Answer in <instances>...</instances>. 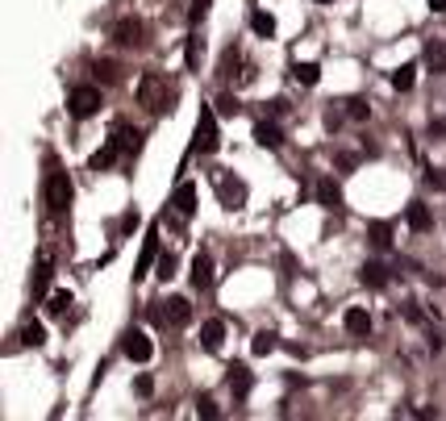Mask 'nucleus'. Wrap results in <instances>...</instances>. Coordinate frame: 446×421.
<instances>
[{
    "instance_id": "obj_14",
    "label": "nucleus",
    "mask_w": 446,
    "mask_h": 421,
    "mask_svg": "<svg viewBox=\"0 0 446 421\" xmlns=\"http://www.w3.org/2000/svg\"><path fill=\"white\" fill-rule=\"evenodd\" d=\"M359 284L380 292V288H388V284H392V276H388V267H384V263H363V267H359Z\"/></svg>"
},
{
    "instance_id": "obj_16",
    "label": "nucleus",
    "mask_w": 446,
    "mask_h": 421,
    "mask_svg": "<svg viewBox=\"0 0 446 421\" xmlns=\"http://www.w3.org/2000/svg\"><path fill=\"white\" fill-rule=\"evenodd\" d=\"M192 288H200V292H209V288H213V259H209L205 251L192 259Z\"/></svg>"
},
{
    "instance_id": "obj_28",
    "label": "nucleus",
    "mask_w": 446,
    "mask_h": 421,
    "mask_svg": "<svg viewBox=\"0 0 446 421\" xmlns=\"http://www.w3.org/2000/svg\"><path fill=\"white\" fill-rule=\"evenodd\" d=\"M238 63H242V50H238V46H225V54H221V71H217V75H221V79L230 84V79H234V67H238Z\"/></svg>"
},
{
    "instance_id": "obj_20",
    "label": "nucleus",
    "mask_w": 446,
    "mask_h": 421,
    "mask_svg": "<svg viewBox=\"0 0 446 421\" xmlns=\"http://www.w3.org/2000/svg\"><path fill=\"white\" fill-rule=\"evenodd\" d=\"M342 326H347V334H355V338H367V334H372V317H367V309H347Z\"/></svg>"
},
{
    "instance_id": "obj_37",
    "label": "nucleus",
    "mask_w": 446,
    "mask_h": 421,
    "mask_svg": "<svg viewBox=\"0 0 446 421\" xmlns=\"http://www.w3.org/2000/svg\"><path fill=\"white\" fill-rule=\"evenodd\" d=\"M196 413H200V418H217V401H213V397H200V401H196Z\"/></svg>"
},
{
    "instance_id": "obj_36",
    "label": "nucleus",
    "mask_w": 446,
    "mask_h": 421,
    "mask_svg": "<svg viewBox=\"0 0 446 421\" xmlns=\"http://www.w3.org/2000/svg\"><path fill=\"white\" fill-rule=\"evenodd\" d=\"M426 184H430L434 192H446V171L443 167H430V171H426Z\"/></svg>"
},
{
    "instance_id": "obj_12",
    "label": "nucleus",
    "mask_w": 446,
    "mask_h": 421,
    "mask_svg": "<svg viewBox=\"0 0 446 421\" xmlns=\"http://www.w3.org/2000/svg\"><path fill=\"white\" fill-rule=\"evenodd\" d=\"M225 384H230L234 401H246V397H250V388H255V376H250V367H246V363H234V367H230V376H225Z\"/></svg>"
},
{
    "instance_id": "obj_26",
    "label": "nucleus",
    "mask_w": 446,
    "mask_h": 421,
    "mask_svg": "<svg viewBox=\"0 0 446 421\" xmlns=\"http://www.w3.org/2000/svg\"><path fill=\"white\" fill-rule=\"evenodd\" d=\"M92 75H96L100 84H117V79H121V67L109 63V58H96V63H92Z\"/></svg>"
},
{
    "instance_id": "obj_3",
    "label": "nucleus",
    "mask_w": 446,
    "mask_h": 421,
    "mask_svg": "<svg viewBox=\"0 0 446 421\" xmlns=\"http://www.w3.org/2000/svg\"><path fill=\"white\" fill-rule=\"evenodd\" d=\"M71 200H75L71 175H67L63 167H50V171H46V209H50V217H63V213L71 209Z\"/></svg>"
},
{
    "instance_id": "obj_34",
    "label": "nucleus",
    "mask_w": 446,
    "mask_h": 421,
    "mask_svg": "<svg viewBox=\"0 0 446 421\" xmlns=\"http://www.w3.org/2000/svg\"><path fill=\"white\" fill-rule=\"evenodd\" d=\"M217 113H221V117H238V113H242L238 96H221V100H217Z\"/></svg>"
},
{
    "instance_id": "obj_6",
    "label": "nucleus",
    "mask_w": 446,
    "mask_h": 421,
    "mask_svg": "<svg viewBox=\"0 0 446 421\" xmlns=\"http://www.w3.org/2000/svg\"><path fill=\"white\" fill-rule=\"evenodd\" d=\"M67 109H71V117H75V121H88V117H96V113H100V88H92V84H79V88H71V96H67Z\"/></svg>"
},
{
    "instance_id": "obj_33",
    "label": "nucleus",
    "mask_w": 446,
    "mask_h": 421,
    "mask_svg": "<svg viewBox=\"0 0 446 421\" xmlns=\"http://www.w3.org/2000/svg\"><path fill=\"white\" fill-rule=\"evenodd\" d=\"M175 267H180V259L167 251V255H159V280H171L175 276Z\"/></svg>"
},
{
    "instance_id": "obj_17",
    "label": "nucleus",
    "mask_w": 446,
    "mask_h": 421,
    "mask_svg": "<svg viewBox=\"0 0 446 421\" xmlns=\"http://www.w3.org/2000/svg\"><path fill=\"white\" fill-rule=\"evenodd\" d=\"M221 342H225V321H217V317H213V321H205V326H200V347H205L209 355H217V351H221Z\"/></svg>"
},
{
    "instance_id": "obj_27",
    "label": "nucleus",
    "mask_w": 446,
    "mask_h": 421,
    "mask_svg": "<svg viewBox=\"0 0 446 421\" xmlns=\"http://www.w3.org/2000/svg\"><path fill=\"white\" fill-rule=\"evenodd\" d=\"M21 347H33V351L46 347V330H42L38 321H25V326H21Z\"/></svg>"
},
{
    "instance_id": "obj_7",
    "label": "nucleus",
    "mask_w": 446,
    "mask_h": 421,
    "mask_svg": "<svg viewBox=\"0 0 446 421\" xmlns=\"http://www.w3.org/2000/svg\"><path fill=\"white\" fill-rule=\"evenodd\" d=\"M217 196H221V205L234 213V209H242V205H246V184H242L238 175L221 171V175H217Z\"/></svg>"
},
{
    "instance_id": "obj_31",
    "label": "nucleus",
    "mask_w": 446,
    "mask_h": 421,
    "mask_svg": "<svg viewBox=\"0 0 446 421\" xmlns=\"http://www.w3.org/2000/svg\"><path fill=\"white\" fill-rule=\"evenodd\" d=\"M276 347H280V334H271V330H259V334H255V342H250V351H255V355H271Z\"/></svg>"
},
{
    "instance_id": "obj_1",
    "label": "nucleus",
    "mask_w": 446,
    "mask_h": 421,
    "mask_svg": "<svg viewBox=\"0 0 446 421\" xmlns=\"http://www.w3.org/2000/svg\"><path fill=\"white\" fill-rule=\"evenodd\" d=\"M138 104L150 113V117H163V113H171L175 109V100H180V88L175 84H167V75H159V71H146L142 79H138Z\"/></svg>"
},
{
    "instance_id": "obj_19",
    "label": "nucleus",
    "mask_w": 446,
    "mask_h": 421,
    "mask_svg": "<svg viewBox=\"0 0 446 421\" xmlns=\"http://www.w3.org/2000/svg\"><path fill=\"white\" fill-rule=\"evenodd\" d=\"M405 225H409L413 234H426V230L434 225V217H430V209H426L422 200H413V205L405 209Z\"/></svg>"
},
{
    "instance_id": "obj_25",
    "label": "nucleus",
    "mask_w": 446,
    "mask_h": 421,
    "mask_svg": "<svg viewBox=\"0 0 446 421\" xmlns=\"http://www.w3.org/2000/svg\"><path fill=\"white\" fill-rule=\"evenodd\" d=\"M367 238H372V246L388 251V246H392V225H388V221H372V225H367Z\"/></svg>"
},
{
    "instance_id": "obj_41",
    "label": "nucleus",
    "mask_w": 446,
    "mask_h": 421,
    "mask_svg": "<svg viewBox=\"0 0 446 421\" xmlns=\"http://www.w3.org/2000/svg\"><path fill=\"white\" fill-rule=\"evenodd\" d=\"M284 109H288V100H271V104H267V113H271V117H280Z\"/></svg>"
},
{
    "instance_id": "obj_23",
    "label": "nucleus",
    "mask_w": 446,
    "mask_h": 421,
    "mask_svg": "<svg viewBox=\"0 0 446 421\" xmlns=\"http://www.w3.org/2000/svg\"><path fill=\"white\" fill-rule=\"evenodd\" d=\"M200 54H205L200 33H188V42H184V63H188V71H196V67H200Z\"/></svg>"
},
{
    "instance_id": "obj_15",
    "label": "nucleus",
    "mask_w": 446,
    "mask_h": 421,
    "mask_svg": "<svg viewBox=\"0 0 446 421\" xmlns=\"http://www.w3.org/2000/svg\"><path fill=\"white\" fill-rule=\"evenodd\" d=\"M317 200H321V209H330V213H342V188L326 175V180H317Z\"/></svg>"
},
{
    "instance_id": "obj_8",
    "label": "nucleus",
    "mask_w": 446,
    "mask_h": 421,
    "mask_svg": "<svg viewBox=\"0 0 446 421\" xmlns=\"http://www.w3.org/2000/svg\"><path fill=\"white\" fill-rule=\"evenodd\" d=\"M121 355H125L129 363H150L154 347H150V338H146L142 330H125V334H121Z\"/></svg>"
},
{
    "instance_id": "obj_43",
    "label": "nucleus",
    "mask_w": 446,
    "mask_h": 421,
    "mask_svg": "<svg viewBox=\"0 0 446 421\" xmlns=\"http://www.w3.org/2000/svg\"><path fill=\"white\" fill-rule=\"evenodd\" d=\"M317 4H330V0H317Z\"/></svg>"
},
{
    "instance_id": "obj_32",
    "label": "nucleus",
    "mask_w": 446,
    "mask_h": 421,
    "mask_svg": "<svg viewBox=\"0 0 446 421\" xmlns=\"http://www.w3.org/2000/svg\"><path fill=\"white\" fill-rule=\"evenodd\" d=\"M67 305H71V292H50L46 313H50V317H63V313H67Z\"/></svg>"
},
{
    "instance_id": "obj_4",
    "label": "nucleus",
    "mask_w": 446,
    "mask_h": 421,
    "mask_svg": "<svg viewBox=\"0 0 446 421\" xmlns=\"http://www.w3.org/2000/svg\"><path fill=\"white\" fill-rule=\"evenodd\" d=\"M217 109H209V104H200V117H196V138H192V150L196 154H217V146H221V134H217Z\"/></svg>"
},
{
    "instance_id": "obj_5",
    "label": "nucleus",
    "mask_w": 446,
    "mask_h": 421,
    "mask_svg": "<svg viewBox=\"0 0 446 421\" xmlns=\"http://www.w3.org/2000/svg\"><path fill=\"white\" fill-rule=\"evenodd\" d=\"M154 326H167V330H184L188 321H192V305H188V296H167L154 313Z\"/></svg>"
},
{
    "instance_id": "obj_10",
    "label": "nucleus",
    "mask_w": 446,
    "mask_h": 421,
    "mask_svg": "<svg viewBox=\"0 0 446 421\" xmlns=\"http://www.w3.org/2000/svg\"><path fill=\"white\" fill-rule=\"evenodd\" d=\"M196 200H200V196H196V184L184 180V184L171 192V213H175L180 221H192V217H196Z\"/></svg>"
},
{
    "instance_id": "obj_21",
    "label": "nucleus",
    "mask_w": 446,
    "mask_h": 421,
    "mask_svg": "<svg viewBox=\"0 0 446 421\" xmlns=\"http://www.w3.org/2000/svg\"><path fill=\"white\" fill-rule=\"evenodd\" d=\"M422 58H426V67H430L434 75H446V42H443V38H434V42L426 46V54H422Z\"/></svg>"
},
{
    "instance_id": "obj_29",
    "label": "nucleus",
    "mask_w": 446,
    "mask_h": 421,
    "mask_svg": "<svg viewBox=\"0 0 446 421\" xmlns=\"http://www.w3.org/2000/svg\"><path fill=\"white\" fill-rule=\"evenodd\" d=\"M292 75H296V84L313 88V84L321 79V67H317V63H296V67H292Z\"/></svg>"
},
{
    "instance_id": "obj_38",
    "label": "nucleus",
    "mask_w": 446,
    "mask_h": 421,
    "mask_svg": "<svg viewBox=\"0 0 446 421\" xmlns=\"http://www.w3.org/2000/svg\"><path fill=\"white\" fill-rule=\"evenodd\" d=\"M134 230H138V213H134V209H129V213H125V217H121V234H134Z\"/></svg>"
},
{
    "instance_id": "obj_30",
    "label": "nucleus",
    "mask_w": 446,
    "mask_h": 421,
    "mask_svg": "<svg viewBox=\"0 0 446 421\" xmlns=\"http://www.w3.org/2000/svg\"><path fill=\"white\" fill-rule=\"evenodd\" d=\"M413 71H417V63H405V67H397V71H392V88H397V92H409V88H413V79H417Z\"/></svg>"
},
{
    "instance_id": "obj_2",
    "label": "nucleus",
    "mask_w": 446,
    "mask_h": 421,
    "mask_svg": "<svg viewBox=\"0 0 446 421\" xmlns=\"http://www.w3.org/2000/svg\"><path fill=\"white\" fill-rule=\"evenodd\" d=\"M134 146H138V134H134L129 125H113V138L92 154V163H88V167H92V171H104V167H113L121 154H129Z\"/></svg>"
},
{
    "instance_id": "obj_42",
    "label": "nucleus",
    "mask_w": 446,
    "mask_h": 421,
    "mask_svg": "<svg viewBox=\"0 0 446 421\" xmlns=\"http://www.w3.org/2000/svg\"><path fill=\"white\" fill-rule=\"evenodd\" d=\"M430 13H446V0H430Z\"/></svg>"
},
{
    "instance_id": "obj_9",
    "label": "nucleus",
    "mask_w": 446,
    "mask_h": 421,
    "mask_svg": "<svg viewBox=\"0 0 446 421\" xmlns=\"http://www.w3.org/2000/svg\"><path fill=\"white\" fill-rule=\"evenodd\" d=\"M113 42H117V46H146V25H142L138 17H121V21L113 25Z\"/></svg>"
},
{
    "instance_id": "obj_18",
    "label": "nucleus",
    "mask_w": 446,
    "mask_h": 421,
    "mask_svg": "<svg viewBox=\"0 0 446 421\" xmlns=\"http://www.w3.org/2000/svg\"><path fill=\"white\" fill-rule=\"evenodd\" d=\"M255 142H259L263 150H280V146H284V134H280L276 121H259V125H255Z\"/></svg>"
},
{
    "instance_id": "obj_35",
    "label": "nucleus",
    "mask_w": 446,
    "mask_h": 421,
    "mask_svg": "<svg viewBox=\"0 0 446 421\" xmlns=\"http://www.w3.org/2000/svg\"><path fill=\"white\" fill-rule=\"evenodd\" d=\"M209 4H213V0H192V8H188V21H192V25H200V21L209 17Z\"/></svg>"
},
{
    "instance_id": "obj_22",
    "label": "nucleus",
    "mask_w": 446,
    "mask_h": 421,
    "mask_svg": "<svg viewBox=\"0 0 446 421\" xmlns=\"http://www.w3.org/2000/svg\"><path fill=\"white\" fill-rule=\"evenodd\" d=\"M250 29H255L259 38H276V17L263 13V8H255V13H250Z\"/></svg>"
},
{
    "instance_id": "obj_24",
    "label": "nucleus",
    "mask_w": 446,
    "mask_h": 421,
    "mask_svg": "<svg viewBox=\"0 0 446 421\" xmlns=\"http://www.w3.org/2000/svg\"><path fill=\"white\" fill-rule=\"evenodd\" d=\"M342 113H347L351 121H367V117H372V104H367L363 96H347V100H342Z\"/></svg>"
},
{
    "instance_id": "obj_11",
    "label": "nucleus",
    "mask_w": 446,
    "mask_h": 421,
    "mask_svg": "<svg viewBox=\"0 0 446 421\" xmlns=\"http://www.w3.org/2000/svg\"><path fill=\"white\" fill-rule=\"evenodd\" d=\"M154 255H159V225H150V230H146V238H142V255H138V263H134V284L150 271Z\"/></svg>"
},
{
    "instance_id": "obj_39",
    "label": "nucleus",
    "mask_w": 446,
    "mask_h": 421,
    "mask_svg": "<svg viewBox=\"0 0 446 421\" xmlns=\"http://www.w3.org/2000/svg\"><path fill=\"white\" fill-rule=\"evenodd\" d=\"M405 317H409V321H417V326H426V313H422L417 305H405Z\"/></svg>"
},
{
    "instance_id": "obj_40",
    "label": "nucleus",
    "mask_w": 446,
    "mask_h": 421,
    "mask_svg": "<svg viewBox=\"0 0 446 421\" xmlns=\"http://www.w3.org/2000/svg\"><path fill=\"white\" fill-rule=\"evenodd\" d=\"M134 388H138V397H150V392H154V384H150V376H142V380H138Z\"/></svg>"
},
{
    "instance_id": "obj_13",
    "label": "nucleus",
    "mask_w": 446,
    "mask_h": 421,
    "mask_svg": "<svg viewBox=\"0 0 446 421\" xmlns=\"http://www.w3.org/2000/svg\"><path fill=\"white\" fill-rule=\"evenodd\" d=\"M50 276H54V263H50V255L42 251V255H38V267H33V284H29L33 301H42V296H46V288H50Z\"/></svg>"
}]
</instances>
